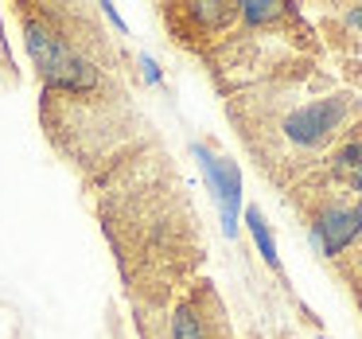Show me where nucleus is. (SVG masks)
I'll return each instance as SVG.
<instances>
[{
    "instance_id": "1",
    "label": "nucleus",
    "mask_w": 362,
    "mask_h": 339,
    "mask_svg": "<svg viewBox=\"0 0 362 339\" xmlns=\"http://www.w3.org/2000/svg\"><path fill=\"white\" fill-rule=\"evenodd\" d=\"M24 40H28V55L35 59L40 74L47 82H55L59 90H90L94 86V67L74 55L63 35H55L43 20L24 16Z\"/></svg>"
},
{
    "instance_id": "2",
    "label": "nucleus",
    "mask_w": 362,
    "mask_h": 339,
    "mask_svg": "<svg viewBox=\"0 0 362 339\" xmlns=\"http://www.w3.org/2000/svg\"><path fill=\"white\" fill-rule=\"evenodd\" d=\"M191 152H195L199 168H203V176H206V183H211L214 199H218L222 230L234 234V230H238V214H242V172H238L234 160L218 156V152L206 149V144H195Z\"/></svg>"
},
{
    "instance_id": "3",
    "label": "nucleus",
    "mask_w": 362,
    "mask_h": 339,
    "mask_svg": "<svg viewBox=\"0 0 362 339\" xmlns=\"http://www.w3.org/2000/svg\"><path fill=\"white\" fill-rule=\"evenodd\" d=\"M346 117V98H323V102L304 105L300 113L288 117V137L300 144H320L323 137H331Z\"/></svg>"
},
{
    "instance_id": "4",
    "label": "nucleus",
    "mask_w": 362,
    "mask_h": 339,
    "mask_svg": "<svg viewBox=\"0 0 362 339\" xmlns=\"http://www.w3.org/2000/svg\"><path fill=\"white\" fill-rule=\"evenodd\" d=\"M358 230H362V203H354V207H331V211L320 214V222H315L312 242L320 246L323 253H339L354 234H358Z\"/></svg>"
},
{
    "instance_id": "5",
    "label": "nucleus",
    "mask_w": 362,
    "mask_h": 339,
    "mask_svg": "<svg viewBox=\"0 0 362 339\" xmlns=\"http://www.w3.org/2000/svg\"><path fill=\"white\" fill-rule=\"evenodd\" d=\"M245 222H250V234H253V242H257L261 258H265L269 265L276 269V242H273V234H269V222H265V214H261L257 207H245Z\"/></svg>"
},
{
    "instance_id": "6",
    "label": "nucleus",
    "mask_w": 362,
    "mask_h": 339,
    "mask_svg": "<svg viewBox=\"0 0 362 339\" xmlns=\"http://www.w3.org/2000/svg\"><path fill=\"white\" fill-rule=\"evenodd\" d=\"M172 339H206L203 335V323H199V312L191 308H180L172 320Z\"/></svg>"
},
{
    "instance_id": "7",
    "label": "nucleus",
    "mask_w": 362,
    "mask_h": 339,
    "mask_svg": "<svg viewBox=\"0 0 362 339\" xmlns=\"http://www.w3.org/2000/svg\"><path fill=\"white\" fill-rule=\"evenodd\" d=\"M339 164L351 172V183L362 191V141H358V144H346V149L339 152Z\"/></svg>"
},
{
    "instance_id": "8",
    "label": "nucleus",
    "mask_w": 362,
    "mask_h": 339,
    "mask_svg": "<svg viewBox=\"0 0 362 339\" xmlns=\"http://www.w3.org/2000/svg\"><path fill=\"white\" fill-rule=\"evenodd\" d=\"M242 16L250 20V24H265V20L281 16V4H269V0H250V4H242Z\"/></svg>"
},
{
    "instance_id": "9",
    "label": "nucleus",
    "mask_w": 362,
    "mask_h": 339,
    "mask_svg": "<svg viewBox=\"0 0 362 339\" xmlns=\"http://www.w3.org/2000/svg\"><path fill=\"white\" fill-rule=\"evenodd\" d=\"M141 67H144V79L148 82H160V67L152 63V59H141Z\"/></svg>"
},
{
    "instance_id": "10",
    "label": "nucleus",
    "mask_w": 362,
    "mask_h": 339,
    "mask_svg": "<svg viewBox=\"0 0 362 339\" xmlns=\"http://www.w3.org/2000/svg\"><path fill=\"white\" fill-rule=\"evenodd\" d=\"M351 24H358V28H362V8H358V12H351Z\"/></svg>"
}]
</instances>
